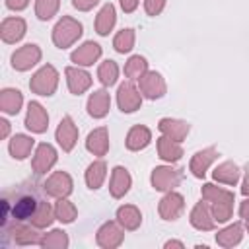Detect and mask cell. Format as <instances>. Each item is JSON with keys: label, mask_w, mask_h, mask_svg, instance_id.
<instances>
[{"label": "cell", "mask_w": 249, "mask_h": 249, "mask_svg": "<svg viewBox=\"0 0 249 249\" xmlns=\"http://www.w3.org/2000/svg\"><path fill=\"white\" fill-rule=\"evenodd\" d=\"M41 200L37 196V191L33 185H23L16 191V196L14 200H10L8 196H4L2 200V226L8 224V220H16V222H23V220H29L37 214V210L41 208Z\"/></svg>", "instance_id": "6da1fadb"}, {"label": "cell", "mask_w": 249, "mask_h": 249, "mask_svg": "<svg viewBox=\"0 0 249 249\" xmlns=\"http://www.w3.org/2000/svg\"><path fill=\"white\" fill-rule=\"evenodd\" d=\"M45 123H47V117L43 113V109L37 105V103H31L29 105V115H27V126L41 132L45 128Z\"/></svg>", "instance_id": "7a4b0ae2"}, {"label": "cell", "mask_w": 249, "mask_h": 249, "mask_svg": "<svg viewBox=\"0 0 249 249\" xmlns=\"http://www.w3.org/2000/svg\"><path fill=\"white\" fill-rule=\"evenodd\" d=\"M19 103H21L19 91L6 89V91L2 93V107H4V111H6V113H18Z\"/></svg>", "instance_id": "3957f363"}, {"label": "cell", "mask_w": 249, "mask_h": 249, "mask_svg": "<svg viewBox=\"0 0 249 249\" xmlns=\"http://www.w3.org/2000/svg\"><path fill=\"white\" fill-rule=\"evenodd\" d=\"M29 148H31V140L25 138V136H14V140L10 144V150H12V154L16 158H25Z\"/></svg>", "instance_id": "277c9868"}, {"label": "cell", "mask_w": 249, "mask_h": 249, "mask_svg": "<svg viewBox=\"0 0 249 249\" xmlns=\"http://www.w3.org/2000/svg\"><path fill=\"white\" fill-rule=\"evenodd\" d=\"M68 128H70V119H64V123L60 124V128H58V142L68 150L70 146H72V138H74V132H68Z\"/></svg>", "instance_id": "5b68a950"}, {"label": "cell", "mask_w": 249, "mask_h": 249, "mask_svg": "<svg viewBox=\"0 0 249 249\" xmlns=\"http://www.w3.org/2000/svg\"><path fill=\"white\" fill-rule=\"evenodd\" d=\"M33 49H35L33 45H27L23 51H19L18 54H14V66H18V68H27L29 64H33V62H29V56H27Z\"/></svg>", "instance_id": "8992f818"}, {"label": "cell", "mask_w": 249, "mask_h": 249, "mask_svg": "<svg viewBox=\"0 0 249 249\" xmlns=\"http://www.w3.org/2000/svg\"><path fill=\"white\" fill-rule=\"evenodd\" d=\"M33 224L35 226H47V224H51V210H49V204L47 202H43L41 208L37 210V214L33 216Z\"/></svg>", "instance_id": "52a82bcc"}, {"label": "cell", "mask_w": 249, "mask_h": 249, "mask_svg": "<svg viewBox=\"0 0 249 249\" xmlns=\"http://www.w3.org/2000/svg\"><path fill=\"white\" fill-rule=\"evenodd\" d=\"M56 212H58L60 220H64V222H70V220H72V216H74V210L68 206V202H66V200H60V202H58Z\"/></svg>", "instance_id": "ba28073f"}]
</instances>
